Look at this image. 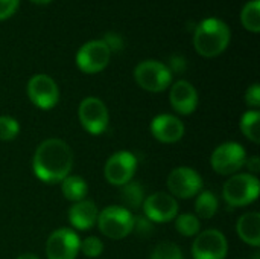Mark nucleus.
Masks as SVG:
<instances>
[{"label": "nucleus", "mask_w": 260, "mask_h": 259, "mask_svg": "<svg viewBox=\"0 0 260 259\" xmlns=\"http://www.w3.org/2000/svg\"><path fill=\"white\" fill-rule=\"evenodd\" d=\"M151 259H184L183 258V253H181V249L174 244V243H160L152 255Z\"/></svg>", "instance_id": "nucleus-25"}, {"label": "nucleus", "mask_w": 260, "mask_h": 259, "mask_svg": "<svg viewBox=\"0 0 260 259\" xmlns=\"http://www.w3.org/2000/svg\"><path fill=\"white\" fill-rule=\"evenodd\" d=\"M133 232H136L140 237H148L154 232L152 221L146 218L145 215H134V224H133Z\"/></svg>", "instance_id": "nucleus-28"}, {"label": "nucleus", "mask_w": 260, "mask_h": 259, "mask_svg": "<svg viewBox=\"0 0 260 259\" xmlns=\"http://www.w3.org/2000/svg\"><path fill=\"white\" fill-rule=\"evenodd\" d=\"M111 58V52L102 40H91L84 43L76 53V66L81 72L94 75L102 72Z\"/></svg>", "instance_id": "nucleus-7"}, {"label": "nucleus", "mask_w": 260, "mask_h": 259, "mask_svg": "<svg viewBox=\"0 0 260 259\" xmlns=\"http://www.w3.org/2000/svg\"><path fill=\"white\" fill-rule=\"evenodd\" d=\"M168 69L171 70V73L172 72H177V73H180V72H183L184 69H186V60L183 58V56H172L171 58V64L168 66Z\"/></svg>", "instance_id": "nucleus-32"}, {"label": "nucleus", "mask_w": 260, "mask_h": 259, "mask_svg": "<svg viewBox=\"0 0 260 259\" xmlns=\"http://www.w3.org/2000/svg\"><path fill=\"white\" fill-rule=\"evenodd\" d=\"M17 259H40L37 255H34V253H23V255H20Z\"/></svg>", "instance_id": "nucleus-34"}, {"label": "nucleus", "mask_w": 260, "mask_h": 259, "mask_svg": "<svg viewBox=\"0 0 260 259\" xmlns=\"http://www.w3.org/2000/svg\"><path fill=\"white\" fill-rule=\"evenodd\" d=\"M238 235L244 243L253 247L260 246V214L259 212H247L244 214L236 224Z\"/></svg>", "instance_id": "nucleus-18"}, {"label": "nucleus", "mask_w": 260, "mask_h": 259, "mask_svg": "<svg viewBox=\"0 0 260 259\" xmlns=\"http://www.w3.org/2000/svg\"><path fill=\"white\" fill-rule=\"evenodd\" d=\"M137 168V159L129 151H119L110 156L105 163V179L108 183L116 186H123L134 177Z\"/></svg>", "instance_id": "nucleus-13"}, {"label": "nucleus", "mask_w": 260, "mask_h": 259, "mask_svg": "<svg viewBox=\"0 0 260 259\" xmlns=\"http://www.w3.org/2000/svg\"><path fill=\"white\" fill-rule=\"evenodd\" d=\"M79 250L87 258H98L104 250V244L98 237H87L84 241H81Z\"/></svg>", "instance_id": "nucleus-27"}, {"label": "nucleus", "mask_w": 260, "mask_h": 259, "mask_svg": "<svg viewBox=\"0 0 260 259\" xmlns=\"http://www.w3.org/2000/svg\"><path fill=\"white\" fill-rule=\"evenodd\" d=\"M152 136L163 143L178 142L184 134L183 122L172 114H158L151 122Z\"/></svg>", "instance_id": "nucleus-16"}, {"label": "nucleus", "mask_w": 260, "mask_h": 259, "mask_svg": "<svg viewBox=\"0 0 260 259\" xmlns=\"http://www.w3.org/2000/svg\"><path fill=\"white\" fill-rule=\"evenodd\" d=\"M20 125L11 116H0V140H12L18 136Z\"/></svg>", "instance_id": "nucleus-26"}, {"label": "nucleus", "mask_w": 260, "mask_h": 259, "mask_svg": "<svg viewBox=\"0 0 260 259\" xmlns=\"http://www.w3.org/2000/svg\"><path fill=\"white\" fill-rule=\"evenodd\" d=\"M27 96L35 107L41 110H50L58 104L59 90L56 82L49 75L38 73L34 75L27 82Z\"/></svg>", "instance_id": "nucleus-10"}, {"label": "nucleus", "mask_w": 260, "mask_h": 259, "mask_svg": "<svg viewBox=\"0 0 260 259\" xmlns=\"http://www.w3.org/2000/svg\"><path fill=\"white\" fill-rule=\"evenodd\" d=\"M145 217L152 223H169L178 214L177 200L166 192H155L145 198L143 202Z\"/></svg>", "instance_id": "nucleus-14"}, {"label": "nucleus", "mask_w": 260, "mask_h": 259, "mask_svg": "<svg viewBox=\"0 0 260 259\" xmlns=\"http://www.w3.org/2000/svg\"><path fill=\"white\" fill-rule=\"evenodd\" d=\"M168 188L174 198H192L200 194L203 188V179L195 169L180 166L169 174Z\"/></svg>", "instance_id": "nucleus-12"}, {"label": "nucleus", "mask_w": 260, "mask_h": 259, "mask_svg": "<svg viewBox=\"0 0 260 259\" xmlns=\"http://www.w3.org/2000/svg\"><path fill=\"white\" fill-rule=\"evenodd\" d=\"M175 227L183 237H197L200 234V218L193 214H181L175 220Z\"/></svg>", "instance_id": "nucleus-24"}, {"label": "nucleus", "mask_w": 260, "mask_h": 259, "mask_svg": "<svg viewBox=\"0 0 260 259\" xmlns=\"http://www.w3.org/2000/svg\"><path fill=\"white\" fill-rule=\"evenodd\" d=\"M241 130L247 139L254 143L260 142V113L259 110H250L241 118Z\"/></svg>", "instance_id": "nucleus-23"}, {"label": "nucleus", "mask_w": 260, "mask_h": 259, "mask_svg": "<svg viewBox=\"0 0 260 259\" xmlns=\"http://www.w3.org/2000/svg\"><path fill=\"white\" fill-rule=\"evenodd\" d=\"M81 240L72 229H58L50 234L46 243L47 259H76Z\"/></svg>", "instance_id": "nucleus-11"}, {"label": "nucleus", "mask_w": 260, "mask_h": 259, "mask_svg": "<svg viewBox=\"0 0 260 259\" xmlns=\"http://www.w3.org/2000/svg\"><path fill=\"white\" fill-rule=\"evenodd\" d=\"M99 209L94 202L91 200H81L76 202L69 209V221L78 231H87L93 227L98 221Z\"/></svg>", "instance_id": "nucleus-17"}, {"label": "nucleus", "mask_w": 260, "mask_h": 259, "mask_svg": "<svg viewBox=\"0 0 260 259\" xmlns=\"http://www.w3.org/2000/svg\"><path fill=\"white\" fill-rule=\"evenodd\" d=\"M241 21L244 27L253 34H259L260 31V0L248 2L241 11Z\"/></svg>", "instance_id": "nucleus-22"}, {"label": "nucleus", "mask_w": 260, "mask_h": 259, "mask_svg": "<svg viewBox=\"0 0 260 259\" xmlns=\"http://www.w3.org/2000/svg\"><path fill=\"white\" fill-rule=\"evenodd\" d=\"M105 44H107V47L110 49V52H116V50H120L122 47H123V41H122V37L120 35H117V34H114V32H110V34H107L105 37H104V40H102Z\"/></svg>", "instance_id": "nucleus-31"}, {"label": "nucleus", "mask_w": 260, "mask_h": 259, "mask_svg": "<svg viewBox=\"0 0 260 259\" xmlns=\"http://www.w3.org/2000/svg\"><path fill=\"white\" fill-rule=\"evenodd\" d=\"M227 250V238L218 229H209L198 234L192 244L193 259H225Z\"/></svg>", "instance_id": "nucleus-9"}, {"label": "nucleus", "mask_w": 260, "mask_h": 259, "mask_svg": "<svg viewBox=\"0 0 260 259\" xmlns=\"http://www.w3.org/2000/svg\"><path fill=\"white\" fill-rule=\"evenodd\" d=\"M245 165L248 166V171L250 172L256 174V172H259L260 169V159L257 156H253V157H250V159L245 160Z\"/></svg>", "instance_id": "nucleus-33"}, {"label": "nucleus", "mask_w": 260, "mask_h": 259, "mask_svg": "<svg viewBox=\"0 0 260 259\" xmlns=\"http://www.w3.org/2000/svg\"><path fill=\"white\" fill-rule=\"evenodd\" d=\"M247 160L245 150L241 143L236 142H225L221 143L210 157L212 168L221 176H232L236 174Z\"/></svg>", "instance_id": "nucleus-6"}, {"label": "nucleus", "mask_w": 260, "mask_h": 259, "mask_svg": "<svg viewBox=\"0 0 260 259\" xmlns=\"http://www.w3.org/2000/svg\"><path fill=\"white\" fill-rule=\"evenodd\" d=\"M20 0H0V21L14 15Z\"/></svg>", "instance_id": "nucleus-29"}, {"label": "nucleus", "mask_w": 260, "mask_h": 259, "mask_svg": "<svg viewBox=\"0 0 260 259\" xmlns=\"http://www.w3.org/2000/svg\"><path fill=\"white\" fill-rule=\"evenodd\" d=\"M30 2H34V3H37V5H47V3H50L52 0H30Z\"/></svg>", "instance_id": "nucleus-35"}, {"label": "nucleus", "mask_w": 260, "mask_h": 259, "mask_svg": "<svg viewBox=\"0 0 260 259\" xmlns=\"http://www.w3.org/2000/svg\"><path fill=\"white\" fill-rule=\"evenodd\" d=\"M134 79L143 90L158 93L171 85L172 73L166 64L155 60H146L136 66Z\"/></svg>", "instance_id": "nucleus-5"}, {"label": "nucleus", "mask_w": 260, "mask_h": 259, "mask_svg": "<svg viewBox=\"0 0 260 259\" xmlns=\"http://www.w3.org/2000/svg\"><path fill=\"white\" fill-rule=\"evenodd\" d=\"M120 200L123 203V208H129V209H139L143 202H145V191L143 188L136 183V182H128L126 185L120 186ZM128 209V211H129Z\"/></svg>", "instance_id": "nucleus-20"}, {"label": "nucleus", "mask_w": 260, "mask_h": 259, "mask_svg": "<svg viewBox=\"0 0 260 259\" xmlns=\"http://www.w3.org/2000/svg\"><path fill=\"white\" fill-rule=\"evenodd\" d=\"M230 27L218 17H207L193 32L195 50L204 58H215L221 55L230 44Z\"/></svg>", "instance_id": "nucleus-2"}, {"label": "nucleus", "mask_w": 260, "mask_h": 259, "mask_svg": "<svg viewBox=\"0 0 260 259\" xmlns=\"http://www.w3.org/2000/svg\"><path fill=\"white\" fill-rule=\"evenodd\" d=\"M218 208H219V203H218V198L213 192L204 191V192H200L197 195V200H195L197 217H200L203 220H209L218 212Z\"/></svg>", "instance_id": "nucleus-21"}, {"label": "nucleus", "mask_w": 260, "mask_h": 259, "mask_svg": "<svg viewBox=\"0 0 260 259\" xmlns=\"http://www.w3.org/2000/svg\"><path fill=\"white\" fill-rule=\"evenodd\" d=\"M245 102L247 105L253 107L254 110H257L260 105V85L259 84H253L251 87H248V90L245 92Z\"/></svg>", "instance_id": "nucleus-30"}, {"label": "nucleus", "mask_w": 260, "mask_h": 259, "mask_svg": "<svg viewBox=\"0 0 260 259\" xmlns=\"http://www.w3.org/2000/svg\"><path fill=\"white\" fill-rule=\"evenodd\" d=\"M73 153L61 139H46L34 154L32 168L35 176L46 183H59L70 176Z\"/></svg>", "instance_id": "nucleus-1"}, {"label": "nucleus", "mask_w": 260, "mask_h": 259, "mask_svg": "<svg viewBox=\"0 0 260 259\" xmlns=\"http://www.w3.org/2000/svg\"><path fill=\"white\" fill-rule=\"evenodd\" d=\"M96 223L105 237L111 240H122L133 232L134 215L123 206H108L99 212Z\"/></svg>", "instance_id": "nucleus-4"}, {"label": "nucleus", "mask_w": 260, "mask_h": 259, "mask_svg": "<svg viewBox=\"0 0 260 259\" xmlns=\"http://www.w3.org/2000/svg\"><path fill=\"white\" fill-rule=\"evenodd\" d=\"M61 192L62 195L70 200V202H81L85 200L87 192H88V186L85 183V180L79 176H67L62 182H61Z\"/></svg>", "instance_id": "nucleus-19"}, {"label": "nucleus", "mask_w": 260, "mask_h": 259, "mask_svg": "<svg viewBox=\"0 0 260 259\" xmlns=\"http://www.w3.org/2000/svg\"><path fill=\"white\" fill-rule=\"evenodd\" d=\"M259 180L253 174H235L232 176L224 188L222 197L230 208H242L251 205L259 195Z\"/></svg>", "instance_id": "nucleus-3"}, {"label": "nucleus", "mask_w": 260, "mask_h": 259, "mask_svg": "<svg viewBox=\"0 0 260 259\" xmlns=\"http://www.w3.org/2000/svg\"><path fill=\"white\" fill-rule=\"evenodd\" d=\"M78 116L81 121V125L88 131L90 134H101L108 127V110L107 105L94 96H88L82 99L78 108Z\"/></svg>", "instance_id": "nucleus-8"}, {"label": "nucleus", "mask_w": 260, "mask_h": 259, "mask_svg": "<svg viewBox=\"0 0 260 259\" xmlns=\"http://www.w3.org/2000/svg\"><path fill=\"white\" fill-rule=\"evenodd\" d=\"M169 101L172 108L180 114H192L198 107V93L197 89L184 79H180L172 84Z\"/></svg>", "instance_id": "nucleus-15"}]
</instances>
